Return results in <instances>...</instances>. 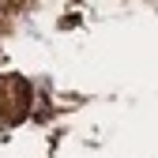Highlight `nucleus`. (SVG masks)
Masks as SVG:
<instances>
[{"label": "nucleus", "instance_id": "obj_1", "mask_svg": "<svg viewBox=\"0 0 158 158\" xmlns=\"http://www.w3.org/2000/svg\"><path fill=\"white\" fill-rule=\"evenodd\" d=\"M4 8H8V0H0V11H4Z\"/></svg>", "mask_w": 158, "mask_h": 158}]
</instances>
